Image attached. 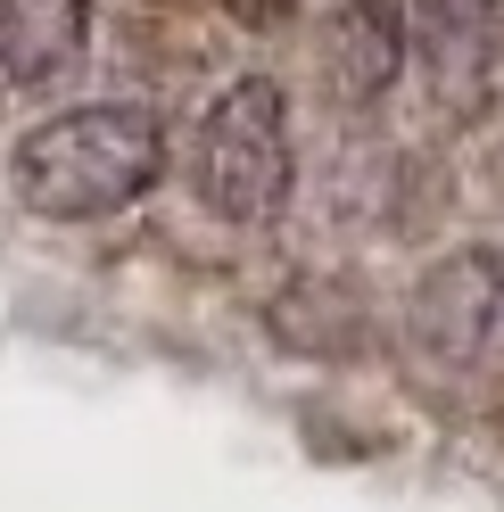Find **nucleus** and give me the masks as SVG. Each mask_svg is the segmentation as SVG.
Returning <instances> with one entry per match:
<instances>
[{
    "label": "nucleus",
    "instance_id": "423d86ee",
    "mask_svg": "<svg viewBox=\"0 0 504 512\" xmlns=\"http://www.w3.org/2000/svg\"><path fill=\"white\" fill-rule=\"evenodd\" d=\"M91 42V0H0V75L17 91L58 83Z\"/></svg>",
    "mask_w": 504,
    "mask_h": 512
},
{
    "label": "nucleus",
    "instance_id": "6e6552de",
    "mask_svg": "<svg viewBox=\"0 0 504 512\" xmlns=\"http://www.w3.org/2000/svg\"><path fill=\"white\" fill-rule=\"evenodd\" d=\"M224 9H232L240 25H257V34H273V25H290L298 0H224Z\"/></svg>",
    "mask_w": 504,
    "mask_h": 512
},
{
    "label": "nucleus",
    "instance_id": "f257e3e1",
    "mask_svg": "<svg viewBox=\"0 0 504 512\" xmlns=\"http://www.w3.org/2000/svg\"><path fill=\"white\" fill-rule=\"evenodd\" d=\"M166 174V124L141 100H100V108H67L34 124L9 157V182L17 199L50 215V223H91V215H116L157 190Z\"/></svg>",
    "mask_w": 504,
    "mask_h": 512
},
{
    "label": "nucleus",
    "instance_id": "20e7f679",
    "mask_svg": "<svg viewBox=\"0 0 504 512\" xmlns=\"http://www.w3.org/2000/svg\"><path fill=\"white\" fill-rule=\"evenodd\" d=\"M405 42H422L438 108H455V116H480L488 108L496 58H504L496 0H414V34H405Z\"/></svg>",
    "mask_w": 504,
    "mask_h": 512
},
{
    "label": "nucleus",
    "instance_id": "7ed1b4c3",
    "mask_svg": "<svg viewBox=\"0 0 504 512\" xmlns=\"http://www.w3.org/2000/svg\"><path fill=\"white\" fill-rule=\"evenodd\" d=\"M504 314V256L496 248H447L405 298V339L430 372H471Z\"/></svg>",
    "mask_w": 504,
    "mask_h": 512
},
{
    "label": "nucleus",
    "instance_id": "0eeeda50",
    "mask_svg": "<svg viewBox=\"0 0 504 512\" xmlns=\"http://www.w3.org/2000/svg\"><path fill=\"white\" fill-rule=\"evenodd\" d=\"M273 331L298 356H348V347H364V306L339 281H298V290L273 298Z\"/></svg>",
    "mask_w": 504,
    "mask_h": 512
},
{
    "label": "nucleus",
    "instance_id": "f03ea898",
    "mask_svg": "<svg viewBox=\"0 0 504 512\" xmlns=\"http://www.w3.org/2000/svg\"><path fill=\"white\" fill-rule=\"evenodd\" d=\"M199 199L224 223H273L290 207L298 157H290V100H281L273 75H240L224 83V100L199 124Z\"/></svg>",
    "mask_w": 504,
    "mask_h": 512
},
{
    "label": "nucleus",
    "instance_id": "39448f33",
    "mask_svg": "<svg viewBox=\"0 0 504 512\" xmlns=\"http://www.w3.org/2000/svg\"><path fill=\"white\" fill-rule=\"evenodd\" d=\"M405 9L397 0H339L323 25V83L339 108H372L405 75Z\"/></svg>",
    "mask_w": 504,
    "mask_h": 512
}]
</instances>
